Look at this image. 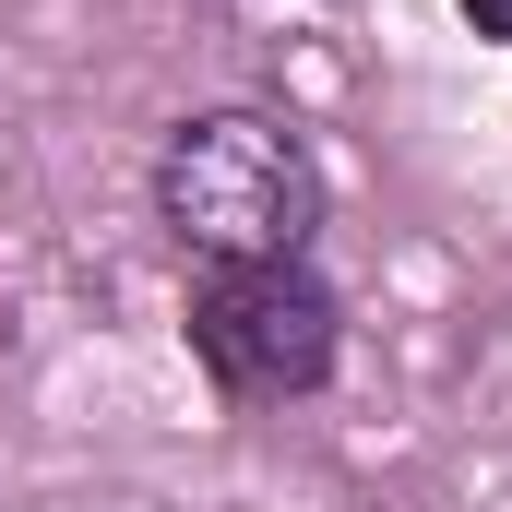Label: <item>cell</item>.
Segmentation results:
<instances>
[{"instance_id":"6da1fadb","label":"cell","mask_w":512,"mask_h":512,"mask_svg":"<svg viewBox=\"0 0 512 512\" xmlns=\"http://www.w3.org/2000/svg\"><path fill=\"white\" fill-rule=\"evenodd\" d=\"M155 227L191 262H310L322 155L274 108H203L155 155Z\"/></svg>"},{"instance_id":"7a4b0ae2","label":"cell","mask_w":512,"mask_h":512,"mask_svg":"<svg viewBox=\"0 0 512 512\" xmlns=\"http://www.w3.org/2000/svg\"><path fill=\"white\" fill-rule=\"evenodd\" d=\"M191 358L239 405H298L346 358V298L310 262H203V286H191Z\"/></svg>"},{"instance_id":"3957f363","label":"cell","mask_w":512,"mask_h":512,"mask_svg":"<svg viewBox=\"0 0 512 512\" xmlns=\"http://www.w3.org/2000/svg\"><path fill=\"white\" fill-rule=\"evenodd\" d=\"M465 24L477 36H512V0H465Z\"/></svg>"},{"instance_id":"277c9868","label":"cell","mask_w":512,"mask_h":512,"mask_svg":"<svg viewBox=\"0 0 512 512\" xmlns=\"http://www.w3.org/2000/svg\"><path fill=\"white\" fill-rule=\"evenodd\" d=\"M48 512H155V501H48Z\"/></svg>"}]
</instances>
